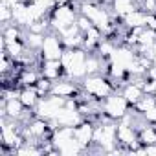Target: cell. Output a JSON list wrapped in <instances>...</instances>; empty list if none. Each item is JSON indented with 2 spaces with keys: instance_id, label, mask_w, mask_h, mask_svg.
Returning a JSON list of instances; mask_svg holds the SVG:
<instances>
[{
  "instance_id": "cell-1",
  "label": "cell",
  "mask_w": 156,
  "mask_h": 156,
  "mask_svg": "<svg viewBox=\"0 0 156 156\" xmlns=\"http://www.w3.org/2000/svg\"><path fill=\"white\" fill-rule=\"evenodd\" d=\"M77 9H79V15L87 17L105 35H110L112 31H116L114 15L103 2H98V0H94V2H81V4H77Z\"/></svg>"
},
{
  "instance_id": "cell-2",
  "label": "cell",
  "mask_w": 156,
  "mask_h": 156,
  "mask_svg": "<svg viewBox=\"0 0 156 156\" xmlns=\"http://www.w3.org/2000/svg\"><path fill=\"white\" fill-rule=\"evenodd\" d=\"M87 59L88 51L85 48H66L61 57L64 77H70L73 81H83L87 77Z\"/></svg>"
},
{
  "instance_id": "cell-3",
  "label": "cell",
  "mask_w": 156,
  "mask_h": 156,
  "mask_svg": "<svg viewBox=\"0 0 156 156\" xmlns=\"http://www.w3.org/2000/svg\"><path fill=\"white\" fill-rule=\"evenodd\" d=\"M94 145L98 147L99 152H108L112 154V151L119 145L118 143V121H112L107 118V121H101L96 125V132H94Z\"/></svg>"
},
{
  "instance_id": "cell-4",
  "label": "cell",
  "mask_w": 156,
  "mask_h": 156,
  "mask_svg": "<svg viewBox=\"0 0 156 156\" xmlns=\"http://www.w3.org/2000/svg\"><path fill=\"white\" fill-rule=\"evenodd\" d=\"M81 90L85 94H88L90 98L94 99H105L107 96H110L114 90V85H112V79L105 73H92V75H87L85 79L81 81Z\"/></svg>"
},
{
  "instance_id": "cell-5",
  "label": "cell",
  "mask_w": 156,
  "mask_h": 156,
  "mask_svg": "<svg viewBox=\"0 0 156 156\" xmlns=\"http://www.w3.org/2000/svg\"><path fill=\"white\" fill-rule=\"evenodd\" d=\"M79 19V9H77V4H61L55 6V9L50 13V28L55 33L64 31L66 28L73 26Z\"/></svg>"
},
{
  "instance_id": "cell-6",
  "label": "cell",
  "mask_w": 156,
  "mask_h": 156,
  "mask_svg": "<svg viewBox=\"0 0 156 156\" xmlns=\"http://www.w3.org/2000/svg\"><path fill=\"white\" fill-rule=\"evenodd\" d=\"M129 110H130V103L123 98L121 92H112L110 96L101 99V112L105 118H108L112 121L123 119L129 114Z\"/></svg>"
},
{
  "instance_id": "cell-7",
  "label": "cell",
  "mask_w": 156,
  "mask_h": 156,
  "mask_svg": "<svg viewBox=\"0 0 156 156\" xmlns=\"http://www.w3.org/2000/svg\"><path fill=\"white\" fill-rule=\"evenodd\" d=\"M64 50H66V46H64L61 35L55 33V31H48L44 35V41H42V46H41L39 53H41L42 61H61Z\"/></svg>"
},
{
  "instance_id": "cell-8",
  "label": "cell",
  "mask_w": 156,
  "mask_h": 156,
  "mask_svg": "<svg viewBox=\"0 0 156 156\" xmlns=\"http://www.w3.org/2000/svg\"><path fill=\"white\" fill-rule=\"evenodd\" d=\"M136 59H138V50L123 42V44H118V46L114 48V51H112L110 57L107 59V64H108V66L123 68V70H127V73H129V70L132 68V64L136 62Z\"/></svg>"
},
{
  "instance_id": "cell-9",
  "label": "cell",
  "mask_w": 156,
  "mask_h": 156,
  "mask_svg": "<svg viewBox=\"0 0 156 156\" xmlns=\"http://www.w3.org/2000/svg\"><path fill=\"white\" fill-rule=\"evenodd\" d=\"M66 99L61 98V96H55V94H48V96H42L37 103V107L33 108V116L37 118H42L46 121L53 119L57 116V112L64 107Z\"/></svg>"
},
{
  "instance_id": "cell-10",
  "label": "cell",
  "mask_w": 156,
  "mask_h": 156,
  "mask_svg": "<svg viewBox=\"0 0 156 156\" xmlns=\"http://www.w3.org/2000/svg\"><path fill=\"white\" fill-rule=\"evenodd\" d=\"M118 143L125 149H134V147L141 145L138 127L127 119H119L118 121Z\"/></svg>"
},
{
  "instance_id": "cell-11",
  "label": "cell",
  "mask_w": 156,
  "mask_h": 156,
  "mask_svg": "<svg viewBox=\"0 0 156 156\" xmlns=\"http://www.w3.org/2000/svg\"><path fill=\"white\" fill-rule=\"evenodd\" d=\"M11 9H13V22L17 26H20L22 30H28L33 22H37L33 13H31L30 2H26V0H20V2L15 8H11Z\"/></svg>"
},
{
  "instance_id": "cell-12",
  "label": "cell",
  "mask_w": 156,
  "mask_h": 156,
  "mask_svg": "<svg viewBox=\"0 0 156 156\" xmlns=\"http://www.w3.org/2000/svg\"><path fill=\"white\" fill-rule=\"evenodd\" d=\"M79 85H77L73 79H70V77H61V79H57V81H53V85H51V90H50V94H55V96H61V98H64V99H70V98H73V96H77L79 94Z\"/></svg>"
},
{
  "instance_id": "cell-13",
  "label": "cell",
  "mask_w": 156,
  "mask_h": 156,
  "mask_svg": "<svg viewBox=\"0 0 156 156\" xmlns=\"http://www.w3.org/2000/svg\"><path fill=\"white\" fill-rule=\"evenodd\" d=\"M94 132H96V125L88 119H83L75 127V140L85 147V151H88V147L94 145Z\"/></svg>"
},
{
  "instance_id": "cell-14",
  "label": "cell",
  "mask_w": 156,
  "mask_h": 156,
  "mask_svg": "<svg viewBox=\"0 0 156 156\" xmlns=\"http://www.w3.org/2000/svg\"><path fill=\"white\" fill-rule=\"evenodd\" d=\"M149 17H151V13H149V11H145V9H141V8H138V9H134L132 13H129L127 17H123V19H121V24H123L127 30L145 28V26L149 24Z\"/></svg>"
},
{
  "instance_id": "cell-15",
  "label": "cell",
  "mask_w": 156,
  "mask_h": 156,
  "mask_svg": "<svg viewBox=\"0 0 156 156\" xmlns=\"http://www.w3.org/2000/svg\"><path fill=\"white\" fill-rule=\"evenodd\" d=\"M121 94H123V98L130 103V107H134L143 96H145V90H143V85L141 83H138V81H132V79H129L123 87H121V90H119Z\"/></svg>"
},
{
  "instance_id": "cell-16",
  "label": "cell",
  "mask_w": 156,
  "mask_h": 156,
  "mask_svg": "<svg viewBox=\"0 0 156 156\" xmlns=\"http://www.w3.org/2000/svg\"><path fill=\"white\" fill-rule=\"evenodd\" d=\"M138 8H140V0H112L110 2V11L114 19H119V20Z\"/></svg>"
},
{
  "instance_id": "cell-17",
  "label": "cell",
  "mask_w": 156,
  "mask_h": 156,
  "mask_svg": "<svg viewBox=\"0 0 156 156\" xmlns=\"http://www.w3.org/2000/svg\"><path fill=\"white\" fill-rule=\"evenodd\" d=\"M39 70H41V75L50 81H57L64 75V68L61 61H42Z\"/></svg>"
},
{
  "instance_id": "cell-18",
  "label": "cell",
  "mask_w": 156,
  "mask_h": 156,
  "mask_svg": "<svg viewBox=\"0 0 156 156\" xmlns=\"http://www.w3.org/2000/svg\"><path fill=\"white\" fill-rule=\"evenodd\" d=\"M41 77H42V75H41V70H37V68H33V66H24V68L20 70L19 77H17V81H19L20 87H35V85L39 83Z\"/></svg>"
},
{
  "instance_id": "cell-19",
  "label": "cell",
  "mask_w": 156,
  "mask_h": 156,
  "mask_svg": "<svg viewBox=\"0 0 156 156\" xmlns=\"http://www.w3.org/2000/svg\"><path fill=\"white\" fill-rule=\"evenodd\" d=\"M41 98H42V96L39 94V90H37L35 87H20V96H19V99L22 101V105H24L28 110H33V108L37 107V103H39Z\"/></svg>"
},
{
  "instance_id": "cell-20",
  "label": "cell",
  "mask_w": 156,
  "mask_h": 156,
  "mask_svg": "<svg viewBox=\"0 0 156 156\" xmlns=\"http://www.w3.org/2000/svg\"><path fill=\"white\" fill-rule=\"evenodd\" d=\"M13 154H15V156H41V154H44V149H42V145L26 140L22 145H19V147L15 149Z\"/></svg>"
},
{
  "instance_id": "cell-21",
  "label": "cell",
  "mask_w": 156,
  "mask_h": 156,
  "mask_svg": "<svg viewBox=\"0 0 156 156\" xmlns=\"http://www.w3.org/2000/svg\"><path fill=\"white\" fill-rule=\"evenodd\" d=\"M138 134H140V143L141 145L156 143V125H152L149 121H143L141 127L138 129Z\"/></svg>"
},
{
  "instance_id": "cell-22",
  "label": "cell",
  "mask_w": 156,
  "mask_h": 156,
  "mask_svg": "<svg viewBox=\"0 0 156 156\" xmlns=\"http://www.w3.org/2000/svg\"><path fill=\"white\" fill-rule=\"evenodd\" d=\"M57 152L61 154V156H77V154H81V152H85V147L75 140V136L72 138V140H68L66 143H62L59 149H57Z\"/></svg>"
},
{
  "instance_id": "cell-23",
  "label": "cell",
  "mask_w": 156,
  "mask_h": 156,
  "mask_svg": "<svg viewBox=\"0 0 156 156\" xmlns=\"http://www.w3.org/2000/svg\"><path fill=\"white\" fill-rule=\"evenodd\" d=\"M24 39V30L20 26H17L15 22L6 24L2 30V42H13V41H20Z\"/></svg>"
},
{
  "instance_id": "cell-24",
  "label": "cell",
  "mask_w": 156,
  "mask_h": 156,
  "mask_svg": "<svg viewBox=\"0 0 156 156\" xmlns=\"http://www.w3.org/2000/svg\"><path fill=\"white\" fill-rule=\"evenodd\" d=\"M44 35H46V33H37V31H30V30H24V42H26L28 50L39 51V50H41V46H42Z\"/></svg>"
},
{
  "instance_id": "cell-25",
  "label": "cell",
  "mask_w": 156,
  "mask_h": 156,
  "mask_svg": "<svg viewBox=\"0 0 156 156\" xmlns=\"http://www.w3.org/2000/svg\"><path fill=\"white\" fill-rule=\"evenodd\" d=\"M30 2H33L35 6H39L44 13H51L53 9H55V6H57V2H55V0H30Z\"/></svg>"
},
{
  "instance_id": "cell-26",
  "label": "cell",
  "mask_w": 156,
  "mask_h": 156,
  "mask_svg": "<svg viewBox=\"0 0 156 156\" xmlns=\"http://www.w3.org/2000/svg\"><path fill=\"white\" fill-rule=\"evenodd\" d=\"M0 22H2L4 26L13 22V9L4 6V4H0Z\"/></svg>"
},
{
  "instance_id": "cell-27",
  "label": "cell",
  "mask_w": 156,
  "mask_h": 156,
  "mask_svg": "<svg viewBox=\"0 0 156 156\" xmlns=\"http://www.w3.org/2000/svg\"><path fill=\"white\" fill-rule=\"evenodd\" d=\"M141 116H143V119H145V121H149V123L156 125V105H154L152 108H149L147 112H143Z\"/></svg>"
},
{
  "instance_id": "cell-28",
  "label": "cell",
  "mask_w": 156,
  "mask_h": 156,
  "mask_svg": "<svg viewBox=\"0 0 156 156\" xmlns=\"http://www.w3.org/2000/svg\"><path fill=\"white\" fill-rule=\"evenodd\" d=\"M143 147H145L147 156H156V143H149V145H143Z\"/></svg>"
},
{
  "instance_id": "cell-29",
  "label": "cell",
  "mask_w": 156,
  "mask_h": 156,
  "mask_svg": "<svg viewBox=\"0 0 156 156\" xmlns=\"http://www.w3.org/2000/svg\"><path fill=\"white\" fill-rule=\"evenodd\" d=\"M19 2H20V0H0V4H4V6H8V8H15Z\"/></svg>"
},
{
  "instance_id": "cell-30",
  "label": "cell",
  "mask_w": 156,
  "mask_h": 156,
  "mask_svg": "<svg viewBox=\"0 0 156 156\" xmlns=\"http://www.w3.org/2000/svg\"><path fill=\"white\" fill-rule=\"evenodd\" d=\"M151 61H152V64H156V44L152 46V51H151Z\"/></svg>"
},
{
  "instance_id": "cell-31",
  "label": "cell",
  "mask_w": 156,
  "mask_h": 156,
  "mask_svg": "<svg viewBox=\"0 0 156 156\" xmlns=\"http://www.w3.org/2000/svg\"><path fill=\"white\" fill-rule=\"evenodd\" d=\"M55 2H57V6H61V4H70L73 0H55Z\"/></svg>"
},
{
  "instance_id": "cell-32",
  "label": "cell",
  "mask_w": 156,
  "mask_h": 156,
  "mask_svg": "<svg viewBox=\"0 0 156 156\" xmlns=\"http://www.w3.org/2000/svg\"><path fill=\"white\" fill-rule=\"evenodd\" d=\"M73 2H77V4H81V2H94V0H73Z\"/></svg>"
},
{
  "instance_id": "cell-33",
  "label": "cell",
  "mask_w": 156,
  "mask_h": 156,
  "mask_svg": "<svg viewBox=\"0 0 156 156\" xmlns=\"http://www.w3.org/2000/svg\"><path fill=\"white\" fill-rule=\"evenodd\" d=\"M98 2H103V4H110L112 0H98Z\"/></svg>"
},
{
  "instance_id": "cell-34",
  "label": "cell",
  "mask_w": 156,
  "mask_h": 156,
  "mask_svg": "<svg viewBox=\"0 0 156 156\" xmlns=\"http://www.w3.org/2000/svg\"><path fill=\"white\" fill-rule=\"evenodd\" d=\"M154 96H156V94H154Z\"/></svg>"
}]
</instances>
